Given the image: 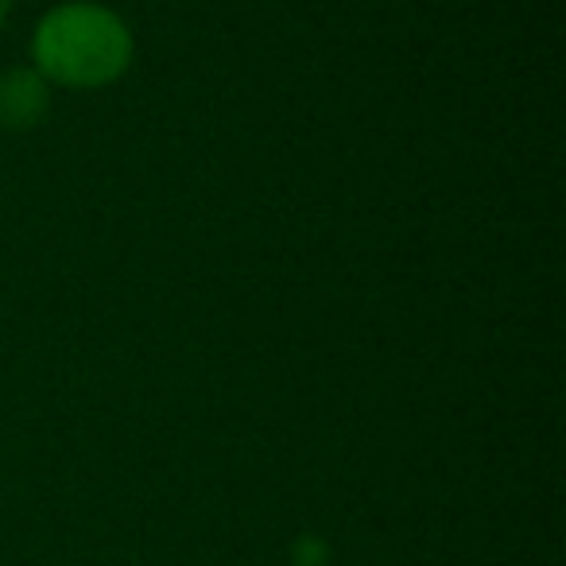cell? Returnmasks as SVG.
Segmentation results:
<instances>
[{"label": "cell", "instance_id": "4", "mask_svg": "<svg viewBox=\"0 0 566 566\" xmlns=\"http://www.w3.org/2000/svg\"><path fill=\"white\" fill-rule=\"evenodd\" d=\"M12 12V0H0V28H4V20H9Z\"/></svg>", "mask_w": 566, "mask_h": 566}, {"label": "cell", "instance_id": "1", "mask_svg": "<svg viewBox=\"0 0 566 566\" xmlns=\"http://www.w3.org/2000/svg\"><path fill=\"white\" fill-rule=\"evenodd\" d=\"M32 71L48 86L102 90L133 63V32L105 4L66 0L55 4L32 32Z\"/></svg>", "mask_w": 566, "mask_h": 566}, {"label": "cell", "instance_id": "2", "mask_svg": "<svg viewBox=\"0 0 566 566\" xmlns=\"http://www.w3.org/2000/svg\"><path fill=\"white\" fill-rule=\"evenodd\" d=\"M51 86L32 71V66H17V71L0 74V128L9 133H28L48 117Z\"/></svg>", "mask_w": 566, "mask_h": 566}, {"label": "cell", "instance_id": "3", "mask_svg": "<svg viewBox=\"0 0 566 566\" xmlns=\"http://www.w3.org/2000/svg\"><path fill=\"white\" fill-rule=\"evenodd\" d=\"M292 558H295V566H326L331 563V547H326V539H318V535H303V539L295 543Z\"/></svg>", "mask_w": 566, "mask_h": 566}]
</instances>
